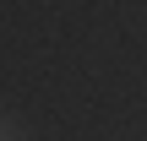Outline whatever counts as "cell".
I'll return each instance as SVG.
<instances>
[{
    "mask_svg": "<svg viewBox=\"0 0 147 141\" xmlns=\"http://www.w3.org/2000/svg\"><path fill=\"white\" fill-rule=\"evenodd\" d=\"M0 141H16V125H0Z\"/></svg>",
    "mask_w": 147,
    "mask_h": 141,
    "instance_id": "6da1fadb",
    "label": "cell"
}]
</instances>
